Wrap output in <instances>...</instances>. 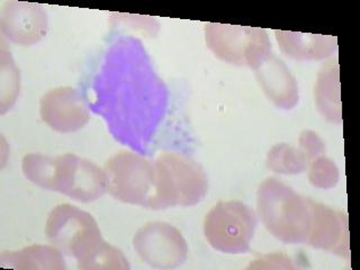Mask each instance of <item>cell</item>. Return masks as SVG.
<instances>
[{"instance_id": "obj_1", "label": "cell", "mask_w": 360, "mask_h": 270, "mask_svg": "<svg viewBox=\"0 0 360 270\" xmlns=\"http://www.w3.org/2000/svg\"><path fill=\"white\" fill-rule=\"evenodd\" d=\"M22 170L34 185L77 202H95L107 191L104 169L72 153L58 157L30 153L22 158Z\"/></svg>"}, {"instance_id": "obj_2", "label": "cell", "mask_w": 360, "mask_h": 270, "mask_svg": "<svg viewBox=\"0 0 360 270\" xmlns=\"http://www.w3.org/2000/svg\"><path fill=\"white\" fill-rule=\"evenodd\" d=\"M259 217L271 236L286 245H307L312 228V200L297 194L276 178H268L257 191Z\"/></svg>"}, {"instance_id": "obj_3", "label": "cell", "mask_w": 360, "mask_h": 270, "mask_svg": "<svg viewBox=\"0 0 360 270\" xmlns=\"http://www.w3.org/2000/svg\"><path fill=\"white\" fill-rule=\"evenodd\" d=\"M155 167L157 183L152 210L197 205L207 195V174L191 158L167 152L157 158Z\"/></svg>"}, {"instance_id": "obj_4", "label": "cell", "mask_w": 360, "mask_h": 270, "mask_svg": "<svg viewBox=\"0 0 360 270\" xmlns=\"http://www.w3.org/2000/svg\"><path fill=\"white\" fill-rule=\"evenodd\" d=\"M45 233L51 245L76 259L82 270L106 242L93 215L71 204H60L50 212Z\"/></svg>"}, {"instance_id": "obj_5", "label": "cell", "mask_w": 360, "mask_h": 270, "mask_svg": "<svg viewBox=\"0 0 360 270\" xmlns=\"http://www.w3.org/2000/svg\"><path fill=\"white\" fill-rule=\"evenodd\" d=\"M107 191L115 200L151 208L155 196V162L131 151L117 152L104 167Z\"/></svg>"}, {"instance_id": "obj_6", "label": "cell", "mask_w": 360, "mask_h": 270, "mask_svg": "<svg viewBox=\"0 0 360 270\" xmlns=\"http://www.w3.org/2000/svg\"><path fill=\"white\" fill-rule=\"evenodd\" d=\"M257 223L256 212L250 206L240 200H221L206 215L204 234L215 250L242 255L250 250Z\"/></svg>"}, {"instance_id": "obj_7", "label": "cell", "mask_w": 360, "mask_h": 270, "mask_svg": "<svg viewBox=\"0 0 360 270\" xmlns=\"http://www.w3.org/2000/svg\"><path fill=\"white\" fill-rule=\"evenodd\" d=\"M205 39L219 59L240 67L256 69L271 54V43L262 28L207 22Z\"/></svg>"}, {"instance_id": "obj_8", "label": "cell", "mask_w": 360, "mask_h": 270, "mask_svg": "<svg viewBox=\"0 0 360 270\" xmlns=\"http://www.w3.org/2000/svg\"><path fill=\"white\" fill-rule=\"evenodd\" d=\"M133 247L142 262L157 269L180 267L189 252L183 233L166 222H149L139 229Z\"/></svg>"}, {"instance_id": "obj_9", "label": "cell", "mask_w": 360, "mask_h": 270, "mask_svg": "<svg viewBox=\"0 0 360 270\" xmlns=\"http://www.w3.org/2000/svg\"><path fill=\"white\" fill-rule=\"evenodd\" d=\"M43 122L59 133H73L87 125L90 112L76 88L51 89L39 101Z\"/></svg>"}, {"instance_id": "obj_10", "label": "cell", "mask_w": 360, "mask_h": 270, "mask_svg": "<svg viewBox=\"0 0 360 270\" xmlns=\"http://www.w3.org/2000/svg\"><path fill=\"white\" fill-rule=\"evenodd\" d=\"M48 26L46 11L37 4L9 1L0 14L3 35L15 44H37L48 33Z\"/></svg>"}, {"instance_id": "obj_11", "label": "cell", "mask_w": 360, "mask_h": 270, "mask_svg": "<svg viewBox=\"0 0 360 270\" xmlns=\"http://www.w3.org/2000/svg\"><path fill=\"white\" fill-rule=\"evenodd\" d=\"M313 222L307 245L350 259L348 217L342 212L312 200Z\"/></svg>"}, {"instance_id": "obj_12", "label": "cell", "mask_w": 360, "mask_h": 270, "mask_svg": "<svg viewBox=\"0 0 360 270\" xmlns=\"http://www.w3.org/2000/svg\"><path fill=\"white\" fill-rule=\"evenodd\" d=\"M257 78L270 101L281 110H292L300 101L297 82L284 62L273 53L256 68Z\"/></svg>"}, {"instance_id": "obj_13", "label": "cell", "mask_w": 360, "mask_h": 270, "mask_svg": "<svg viewBox=\"0 0 360 270\" xmlns=\"http://www.w3.org/2000/svg\"><path fill=\"white\" fill-rule=\"evenodd\" d=\"M275 35L281 52L297 61L326 59L338 48L337 37L330 35L290 31H275Z\"/></svg>"}, {"instance_id": "obj_14", "label": "cell", "mask_w": 360, "mask_h": 270, "mask_svg": "<svg viewBox=\"0 0 360 270\" xmlns=\"http://www.w3.org/2000/svg\"><path fill=\"white\" fill-rule=\"evenodd\" d=\"M0 266L18 270H65L63 253L50 245H31L17 251H5Z\"/></svg>"}, {"instance_id": "obj_15", "label": "cell", "mask_w": 360, "mask_h": 270, "mask_svg": "<svg viewBox=\"0 0 360 270\" xmlns=\"http://www.w3.org/2000/svg\"><path fill=\"white\" fill-rule=\"evenodd\" d=\"M315 103L321 115L332 123L342 122L340 101V82L337 60L322 67L314 89Z\"/></svg>"}, {"instance_id": "obj_16", "label": "cell", "mask_w": 360, "mask_h": 270, "mask_svg": "<svg viewBox=\"0 0 360 270\" xmlns=\"http://www.w3.org/2000/svg\"><path fill=\"white\" fill-rule=\"evenodd\" d=\"M267 167L276 174H298L307 170L309 161L300 148L278 143L268 152Z\"/></svg>"}, {"instance_id": "obj_17", "label": "cell", "mask_w": 360, "mask_h": 270, "mask_svg": "<svg viewBox=\"0 0 360 270\" xmlns=\"http://www.w3.org/2000/svg\"><path fill=\"white\" fill-rule=\"evenodd\" d=\"M307 168L309 183L316 188H333L340 178L337 165L326 155H320L313 159Z\"/></svg>"}, {"instance_id": "obj_18", "label": "cell", "mask_w": 360, "mask_h": 270, "mask_svg": "<svg viewBox=\"0 0 360 270\" xmlns=\"http://www.w3.org/2000/svg\"><path fill=\"white\" fill-rule=\"evenodd\" d=\"M298 148L303 151L309 163L315 158L326 155V144L323 140L320 138L318 133L313 131H303L298 139Z\"/></svg>"}, {"instance_id": "obj_19", "label": "cell", "mask_w": 360, "mask_h": 270, "mask_svg": "<svg viewBox=\"0 0 360 270\" xmlns=\"http://www.w3.org/2000/svg\"><path fill=\"white\" fill-rule=\"evenodd\" d=\"M259 262H262V264H264L262 268H270L273 264H277V268H279V269L281 268H295V266L292 264L288 257L284 256V255H277V253L264 257ZM262 264V262H256L255 264H251L249 268H258Z\"/></svg>"}]
</instances>
